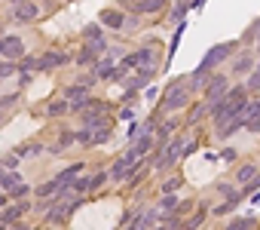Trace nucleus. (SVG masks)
Wrapping results in <instances>:
<instances>
[{"mask_svg":"<svg viewBox=\"0 0 260 230\" xmlns=\"http://www.w3.org/2000/svg\"><path fill=\"white\" fill-rule=\"evenodd\" d=\"M37 16V7H31V4H19L16 7V19H34Z\"/></svg>","mask_w":260,"mask_h":230,"instance_id":"5","label":"nucleus"},{"mask_svg":"<svg viewBox=\"0 0 260 230\" xmlns=\"http://www.w3.org/2000/svg\"><path fill=\"white\" fill-rule=\"evenodd\" d=\"M7 74H13V68L10 65H0V77H7Z\"/></svg>","mask_w":260,"mask_h":230,"instance_id":"15","label":"nucleus"},{"mask_svg":"<svg viewBox=\"0 0 260 230\" xmlns=\"http://www.w3.org/2000/svg\"><path fill=\"white\" fill-rule=\"evenodd\" d=\"M248 68H251V59H239L236 62V71H248Z\"/></svg>","mask_w":260,"mask_h":230,"instance_id":"11","label":"nucleus"},{"mask_svg":"<svg viewBox=\"0 0 260 230\" xmlns=\"http://www.w3.org/2000/svg\"><path fill=\"white\" fill-rule=\"evenodd\" d=\"M184 101H187V89H169L166 92V107H184Z\"/></svg>","mask_w":260,"mask_h":230,"instance_id":"3","label":"nucleus"},{"mask_svg":"<svg viewBox=\"0 0 260 230\" xmlns=\"http://www.w3.org/2000/svg\"><path fill=\"white\" fill-rule=\"evenodd\" d=\"M251 89H260V71L254 74V80H251Z\"/></svg>","mask_w":260,"mask_h":230,"instance_id":"14","label":"nucleus"},{"mask_svg":"<svg viewBox=\"0 0 260 230\" xmlns=\"http://www.w3.org/2000/svg\"><path fill=\"white\" fill-rule=\"evenodd\" d=\"M239 126H242V117H236V120H230V123H226L223 129H217V138H230V135H233V132H236Z\"/></svg>","mask_w":260,"mask_h":230,"instance_id":"6","label":"nucleus"},{"mask_svg":"<svg viewBox=\"0 0 260 230\" xmlns=\"http://www.w3.org/2000/svg\"><path fill=\"white\" fill-rule=\"evenodd\" d=\"M61 62H64L61 52H49V59H40L37 65H40V68H55V65H61Z\"/></svg>","mask_w":260,"mask_h":230,"instance_id":"7","label":"nucleus"},{"mask_svg":"<svg viewBox=\"0 0 260 230\" xmlns=\"http://www.w3.org/2000/svg\"><path fill=\"white\" fill-rule=\"evenodd\" d=\"M22 52H25V46H22L19 37H4V40H0V55L16 59V55H22Z\"/></svg>","mask_w":260,"mask_h":230,"instance_id":"1","label":"nucleus"},{"mask_svg":"<svg viewBox=\"0 0 260 230\" xmlns=\"http://www.w3.org/2000/svg\"><path fill=\"white\" fill-rule=\"evenodd\" d=\"M251 175H254V169H251V166H245V169H239V175H236V178H239V184H242V181H248Z\"/></svg>","mask_w":260,"mask_h":230,"instance_id":"9","label":"nucleus"},{"mask_svg":"<svg viewBox=\"0 0 260 230\" xmlns=\"http://www.w3.org/2000/svg\"><path fill=\"white\" fill-rule=\"evenodd\" d=\"M223 92H226V80H223V77H214V83L208 86V104H211L214 98H220Z\"/></svg>","mask_w":260,"mask_h":230,"instance_id":"4","label":"nucleus"},{"mask_svg":"<svg viewBox=\"0 0 260 230\" xmlns=\"http://www.w3.org/2000/svg\"><path fill=\"white\" fill-rule=\"evenodd\" d=\"M156 7H159V0H147V4H144L141 10H156Z\"/></svg>","mask_w":260,"mask_h":230,"instance_id":"13","label":"nucleus"},{"mask_svg":"<svg viewBox=\"0 0 260 230\" xmlns=\"http://www.w3.org/2000/svg\"><path fill=\"white\" fill-rule=\"evenodd\" d=\"M68 98H74V101H83V98H86V89H71V92H68Z\"/></svg>","mask_w":260,"mask_h":230,"instance_id":"10","label":"nucleus"},{"mask_svg":"<svg viewBox=\"0 0 260 230\" xmlns=\"http://www.w3.org/2000/svg\"><path fill=\"white\" fill-rule=\"evenodd\" d=\"M104 22L113 25V28H119V25H122V16H116V13H104Z\"/></svg>","mask_w":260,"mask_h":230,"instance_id":"8","label":"nucleus"},{"mask_svg":"<svg viewBox=\"0 0 260 230\" xmlns=\"http://www.w3.org/2000/svg\"><path fill=\"white\" fill-rule=\"evenodd\" d=\"M230 49H233V46H230V43H226V46H217V49H211V52H208V59H205V62H202V68H199V71H208V68H211V65H214V62H223V59H226V52H230Z\"/></svg>","mask_w":260,"mask_h":230,"instance_id":"2","label":"nucleus"},{"mask_svg":"<svg viewBox=\"0 0 260 230\" xmlns=\"http://www.w3.org/2000/svg\"><path fill=\"white\" fill-rule=\"evenodd\" d=\"M175 206H178V199H175V196H166V199H162V209H175Z\"/></svg>","mask_w":260,"mask_h":230,"instance_id":"12","label":"nucleus"}]
</instances>
